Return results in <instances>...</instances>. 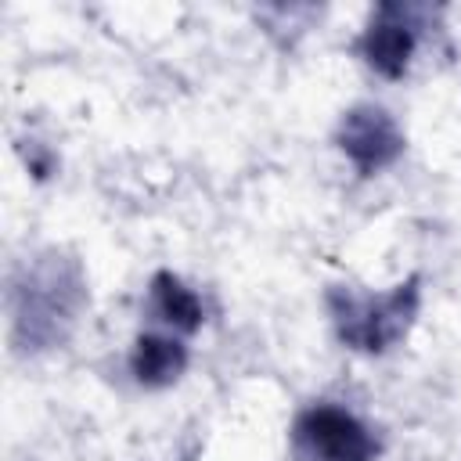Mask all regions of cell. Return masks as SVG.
<instances>
[{
    "label": "cell",
    "mask_w": 461,
    "mask_h": 461,
    "mask_svg": "<svg viewBox=\"0 0 461 461\" xmlns=\"http://www.w3.org/2000/svg\"><path fill=\"white\" fill-rule=\"evenodd\" d=\"M324 303H328V313H331V324L342 346L360 349V353H385L414 324L421 288H418V277H407L403 285H393L389 292H378V295L331 285Z\"/></svg>",
    "instance_id": "obj_2"
},
{
    "label": "cell",
    "mask_w": 461,
    "mask_h": 461,
    "mask_svg": "<svg viewBox=\"0 0 461 461\" xmlns=\"http://www.w3.org/2000/svg\"><path fill=\"white\" fill-rule=\"evenodd\" d=\"M292 447L299 461H375V432L346 407L313 403L292 425Z\"/></svg>",
    "instance_id": "obj_3"
},
{
    "label": "cell",
    "mask_w": 461,
    "mask_h": 461,
    "mask_svg": "<svg viewBox=\"0 0 461 461\" xmlns=\"http://www.w3.org/2000/svg\"><path fill=\"white\" fill-rule=\"evenodd\" d=\"M151 310H155L169 328H176V331H184V335L198 331V328H202V317H205L202 299H198L176 274H169V270H158V274L151 277Z\"/></svg>",
    "instance_id": "obj_7"
},
{
    "label": "cell",
    "mask_w": 461,
    "mask_h": 461,
    "mask_svg": "<svg viewBox=\"0 0 461 461\" xmlns=\"http://www.w3.org/2000/svg\"><path fill=\"white\" fill-rule=\"evenodd\" d=\"M339 151L357 166V173L371 176L385 166H393L403 155V133L396 119L378 104H357L339 119L335 130Z\"/></svg>",
    "instance_id": "obj_4"
},
{
    "label": "cell",
    "mask_w": 461,
    "mask_h": 461,
    "mask_svg": "<svg viewBox=\"0 0 461 461\" xmlns=\"http://www.w3.org/2000/svg\"><path fill=\"white\" fill-rule=\"evenodd\" d=\"M414 47H418V22H414V7L403 4H378L357 40L364 65L385 79H400L407 72Z\"/></svg>",
    "instance_id": "obj_5"
},
{
    "label": "cell",
    "mask_w": 461,
    "mask_h": 461,
    "mask_svg": "<svg viewBox=\"0 0 461 461\" xmlns=\"http://www.w3.org/2000/svg\"><path fill=\"white\" fill-rule=\"evenodd\" d=\"M83 306V274L58 252L25 267L14 288V335L25 349H47L68 335Z\"/></svg>",
    "instance_id": "obj_1"
},
{
    "label": "cell",
    "mask_w": 461,
    "mask_h": 461,
    "mask_svg": "<svg viewBox=\"0 0 461 461\" xmlns=\"http://www.w3.org/2000/svg\"><path fill=\"white\" fill-rule=\"evenodd\" d=\"M184 367H187V346H180L176 339L144 331V335L133 342L130 371H133V378H137L144 389L173 385V382L184 375Z\"/></svg>",
    "instance_id": "obj_6"
}]
</instances>
